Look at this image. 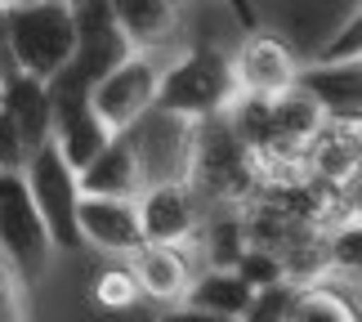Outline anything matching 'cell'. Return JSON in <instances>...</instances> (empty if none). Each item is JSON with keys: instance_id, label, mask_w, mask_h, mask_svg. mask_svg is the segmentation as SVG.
Masks as SVG:
<instances>
[{"instance_id": "obj_1", "label": "cell", "mask_w": 362, "mask_h": 322, "mask_svg": "<svg viewBox=\"0 0 362 322\" xmlns=\"http://www.w3.org/2000/svg\"><path fill=\"white\" fill-rule=\"evenodd\" d=\"M184 179L197 192V202H211V206H246L259 192L255 152L238 139L228 112L188 121Z\"/></svg>"}, {"instance_id": "obj_2", "label": "cell", "mask_w": 362, "mask_h": 322, "mask_svg": "<svg viewBox=\"0 0 362 322\" xmlns=\"http://www.w3.org/2000/svg\"><path fill=\"white\" fill-rule=\"evenodd\" d=\"M5 45L18 72L49 81L76 50V9L72 0H18L0 9Z\"/></svg>"}, {"instance_id": "obj_3", "label": "cell", "mask_w": 362, "mask_h": 322, "mask_svg": "<svg viewBox=\"0 0 362 322\" xmlns=\"http://www.w3.org/2000/svg\"><path fill=\"white\" fill-rule=\"evenodd\" d=\"M238 72L233 59L215 45H192L188 54H179L170 67H161L157 81V103L161 112H170L179 121H202V117H219L238 99Z\"/></svg>"}, {"instance_id": "obj_4", "label": "cell", "mask_w": 362, "mask_h": 322, "mask_svg": "<svg viewBox=\"0 0 362 322\" xmlns=\"http://www.w3.org/2000/svg\"><path fill=\"white\" fill-rule=\"evenodd\" d=\"M49 255H54L49 229L36 211L23 171H0V260L13 269L23 287H32L45 277Z\"/></svg>"}, {"instance_id": "obj_5", "label": "cell", "mask_w": 362, "mask_h": 322, "mask_svg": "<svg viewBox=\"0 0 362 322\" xmlns=\"http://www.w3.org/2000/svg\"><path fill=\"white\" fill-rule=\"evenodd\" d=\"M23 179L27 188H32V202L40 219H45L49 229V242L63 246V251H81L86 242H81V229H76V171L72 161L59 152V144L54 139H45V144H36L32 152H27L23 161Z\"/></svg>"}, {"instance_id": "obj_6", "label": "cell", "mask_w": 362, "mask_h": 322, "mask_svg": "<svg viewBox=\"0 0 362 322\" xmlns=\"http://www.w3.org/2000/svg\"><path fill=\"white\" fill-rule=\"evenodd\" d=\"M157 81H161V67L152 54H139L130 50L117 67H107V72L90 86V108L99 112V121L107 130H130V125L152 112L157 103Z\"/></svg>"}, {"instance_id": "obj_7", "label": "cell", "mask_w": 362, "mask_h": 322, "mask_svg": "<svg viewBox=\"0 0 362 322\" xmlns=\"http://www.w3.org/2000/svg\"><path fill=\"white\" fill-rule=\"evenodd\" d=\"M134 215H139V229H144V242L184 246L192 242V233L202 224V202L188 188L184 175H161V179H148L134 192Z\"/></svg>"}, {"instance_id": "obj_8", "label": "cell", "mask_w": 362, "mask_h": 322, "mask_svg": "<svg viewBox=\"0 0 362 322\" xmlns=\"http://www.w3.org/2000/svg\"><path fill=\"white\" fill-rule=\"evenodd\" d=\"M76 229L86 246H99L107 255H134L144 246V229L134 215V197H99L81 192L76 197Z\"/></svg>"}, {"instance_id": "obj_9", "label": "cell", "mask_w": 362, "mask_h": 322, "mask_svg": "<svg viewBox=\"0 0 362 322\" xmlns=\"http://www.w3.org/2000/svg\"><path fill=\"white\" fill-rule=\"evenodd\" d=\"M81 192H99V197H134L144 188V157H139L134 130H117L94 157L76 171Z\"/></svg>"}, {"instance_id": "obj_10", "label": "cell", "mask_w": 362, "mask_h": 322, "mask_svg": "<svg viewBox=\"0 0 362 322\" xmlns=\"http://www.w3.org/2000/svg\"><path fill=\"white\" fill-rule=\"evenodd\" d=\"M233 72H238L242 94H277V90L296 86L300 59L282 36H269V32L255 27V32H246L242 54L233 59Z\"/></svg>"}, {"instance_id": "obj_11", "label": "cell", "mask_w": 362, "mask_h": 322, "mask_svg": "<svg viewBox=\"0 0 362 322\" xmlns=\"http://www.w3.org/2000/svg\"><path fill=\"white\" fill-rule=\"evenodd\" d=\"M125 54H130V45H125L121 27L112 18V9H107V0H90V5H76V50H72V63L81 76L99 81L107 67H117Z\"/></svg>"}, {"instance_id": "obj_12", "label": "cell", "mask_w": 362, "mask_h": 322, "mask_svg": "<svg viewBox=\"0 0 362 322\" xmlns=\"http://www.w3.org/2000/svg\"><path fill=\"white\" fill-rule=\"evenodd\" d=\"M134 282H139V296L157 300V304H179L184 291L192 282V264L184 255L179 242H144L134 251Z\"/></svg>"}, {"instance_id": "obj_13", "label": "cell", "mask_w": 362, "mask_h": 322, "mask_svg": "<svg viewBox=\"0 0 362 322\" xmlns=\"http://www.w3.org/2000/svg\"><path fill=\"white\" fill-rule=\"evenodd\" d=\"M296 86H304L317 99L327 121H358L362 117V67L354 63H309L296 72Z\"/></svg>"}, {"instance_id": "obj_14", "label": "cell", "mask_w": 362, "mask_h": 322, "mask_svg": "<svg viewBox=\"0 0 362 322\" xmlns=\"http://www.w3.org/2000/svg\"><path fill=\"white\" fill-rule=\"evenodd\" d=\"M107 9H112L125 45L139 54H157L184 18V0H107Z\"/></svg>"}, {"instance_id": "obj_15", "label": "cell", "mask_w": 362, "mask_h": 322, "mask_svg": "<svg viewBox=\"0 0 362 322\" xmlns=\"http://www.w3.org/2000/svg\"><path fill=\"white\" fill-rule=\"evenodd\" d=\"M0 103L9 108V117H13V125H18L27 152L49 139V99H45V81H36V76H27V72H18V67H13L9 76H0Z\"/></svg>"}, {"instance_id": "obj_16", "label": "cell", "mask_w": 362, "mask_h": 322, "mask_svg": "<svg viewBox=\"0 0 362 322\" xmlns=\"http://www.w3.org/2000/svg\"><path fill=\"white\" fill-rule=\"evenodd\" d=\"M358 121H322V130L309 139L304 148V166H309L313 179H344V175H358Z\"/></svg>"}, {"instance_id": "obj_17", "label": "cell", "mask_w": 362, "mask_h": 322, "mask_svg": "<svg viewBox=\"0 0 362 322\" xmlns=\"http://www.w3.org/2000/svg\"><path fill=\"white\" fill-rule=\"evenodd\" d=\"M250 291L255 287H246L233 269H202V273H192V282L184 291V309L192 314H215V318H246V304H250Z\"/></svg>"}, {"instance_id": "obj_18", "label": "cell", "mask_w": 362, "mask_h": 322, "mask_svg": "<svg viewBox=\"0 0 362 322\" xmlns=\"http://www.w3.org/2000/svg\"><path fill=\"white\" fill-rule=\"evenodd\" d=\"M49 139L59 144L63 157L72 161V171H81V166H86L94 152L112 139V130L99 121V112H94L90 103H81V108L54 112V117H49Z\"/></svg>"}, {"instance_id": "obj_19", "label": "cell", "mask_w": 362, "mask_h": 322, "mask_svg": "<svg viewBox=\"0 0 362 322\" xmlns=\"http://www.w3.org/2000/svg\"><path fill=\"white\" fill-rule=\"evenodd\" d=\"M291 322H354L358 304L340 296V287H331L327 277H313V282L296 287V300H291Z\"/></svg>"}, {"instance_id": "obj_20", "label": "cell", "mask_w": 362, "mask_h": 322, "mask_svg": "<svg viewBox=\"0 0 362 322\" xmlns=\"http://www.w3.org/2000/svg\"><path fill=\"white\" fill-rule=\"evenodd\" d=\"M358 260H362V224H358V215L331 219L327 224V273L358 277Z\"/></svg>"}, {"instance_id": "obj_21", "label": "cell", "mask_w": 362, "mask_h": 322, "mask_svg": "<svg viewBox=\"0 0 362 322\" xmlns=\"http://www.w3.org/2000/svg\"><path fill=\"white\" fill-rule=\"evenodd\" d=\"M296 287L291 277H277L269 287H255L250 291V304H246V318L250 322H273V318H286L291 314V300H296Z\"/></svg>"}, {"instance_id": "obj_22", "label": "cell", "mask_w": 362, "mask_h": 322, "mask_svg": "<svg viewBox=\"0 0 362 322\" xmlns=\"http://www.w3.org/2000/svg\"><path fill=\"white\" fill-rule=\"evenodd\" d=\"M233 273H238L246 287H269L277 277H286L277 251H264V246H242V255L233 260Z\"/></svg>"}, {"instance_id": "obj_23", "label": "cell", "mask_w": 362, "mask_h": 322, "mask_svg": "<svg viewBox=\"0 0 362 322\" xmlns=\"http://www.w3.org/2000/svg\"><path fill=\"white\" fill-rule=\"evenodd\" d=\"M94 300L103 304V309H130L139 300V282L130 269H103L94 273Z\"/></svg>"}, {"instance_id": "obj_24", "label": "cell", "mask_w": 362, "mask_h": 322, "mask_svg": "<svg viewBox=\"0 0 362 322\" xmlns=\"http://www.w3.org/2000/svg\"><path fill=\"white\" fill-rule=\"evenodd\" d=\"M358 54H362V13L354 9V13H349V23H344L340 32L313 54V63H354Z\"/></svg>"}, {"instance_id": "obj_25", "label": "cell", "mask_w": 362, "mask_h": 322, "mask_svg": "<svg viewBox=\"0 0 362 322\" xmlns=\"http://www.w3.org/2000/svg\"><path fill=\"white\" fill-rule=\"evenodd\" d=\"M23 161H27L23 134H18V125H13L9 108L0 103V171H23Z\"/></svg>"}, {"instance_id": "obj_26", "label": "cell", "mask_w": 362, "mask_h": 322, "mask_svg": "<svg viewBox=\"0 0 362 322\" xmlns=\"http://www.w3.org/2000/svg\"><path fill=\"white\" fill-rule=\"evenodd\" d=\"M18 287H23V282L13 277V269L0 260V318H13V314L23 309V304H18Z\"/></svg>"}, {"instance_id": "obj_27", "label": "cell", "mask_w": 362, "mask_h": 322, "mask_svg": "<svg viewBox=\"0 0 362 322\" xmlns=\"http://www.w3.org/2000/svg\"><path fill=\"white\" fill-rule=\"evenodd\" d=\"M224 5L233 9V18H238L246 32H255V27H259V13H255V5H250V0H224Z\"/></svg>"}, {"instance_id": "obj_28", "label": "cell", "mask_w": 362, "mask_h": 322, "mask_svg": "<svg viewBox=\"0 0 362 322\" xmlns=\"http://www.w3.org/2000/svg\"><path fill=\"white\" fill-rule=\"evenodd\" d=\"M9 5H18V0H0V9H9Z\"/></svg>"}, {"instance_id": "obj_29", "label": "cell", "mask_w": 362, "mask_h": 322, "mask_svg": "<svg viewBox=\"0 0 362 322\" xmlns=\"http://www.w3.org/2000/svg\"><path fill=\"white\" fill-rule=\"evenodd\" d=\"M76 5H90V0H72V9H76Z\"/></svg>"}]
</instances>
